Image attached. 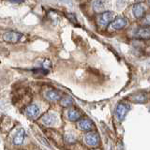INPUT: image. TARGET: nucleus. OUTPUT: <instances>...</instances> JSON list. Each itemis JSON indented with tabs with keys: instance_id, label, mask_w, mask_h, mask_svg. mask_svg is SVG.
Here are the masks:
<instances>
[{
	"instance_id": "9b49d317",
	"label": "nucleus",
	"mask_w": 150,
	"mask_h": 150,
	"mask_svg": "<svg viewBox=\"0 0 150 150\" xmlns=\"http://www.w3.org/2000/svg\"><path fill=\"white\" fill-rule=\"evenodd\" d=\"M25 115L29 117H35L39 115L40 112V109H39V106L36 105V104H30L29 106H27L25 108Z\"/></svg>"
},
{
	"instance_id": "0eeeda50",
	"label": "nucleus",
	"mask_w": 150,
	"mask_h": 150,
	"mask_svg": "<svg viewBox=\"0 0 150 150\" xmlns=\"http://www.w3.org/2000/svg\"><path fill=\"white\" fill-rule=\"evenodd\" d=\"M25 129H19L15 134H14L13 138H12V143L13 144L15 145H21L23 141H25Z\"/></svg>"
},
{
	"instance_id": "5701e85b",
	"label": "nucleus",
	"mask_w": 150,
	"mask_h": 150,
	"mask_svg": "<svg viewBox=\"0 0 150 150\" xmlns=\"http://www.w3.org/2000/svg\"><path fill=\"white\" fill-rule=\"evenodd\" d=\"M148 4H149V6H150V0H148Z\"/></svg>"
},
{
	"instance_id": "39448f33",
	"label": "nucleus",
	"mask_w": 150,
	"mask_h": 150,
	"mask_svg": "<svg viewBox=\"0 0 150 150\" xmlns=\"http://www.w3.org/2000/svg\"><path fill=\"white\" fill-rule=\"evenodd\" d=\"M134 37L138 39L147 40L150 39V28L146 26H141L134 32Z\"/></svg>"
},
{
	"instance_id": "412c9836",
	"label": "nucleus",
	"mask_w": 150,
	"mask_h": 150,
	"mask_svg": "<svg viewBox=\"0 0 150 150\" xmlns=\"http://www.w3.org/2000/svg\"><path fill=\"white\" fill-rule=\"evenodd\" d=\"M47 67H51V62L49 60H45L43 62V68L47 69Z\"/></svg>"
},
{
	"instance_id": "ddd939ff",
	"label": "nucleus",
	"mask_w": 150,
	"mask_h": 150,
	"mask_svg": "<svg viewBox=\"0 0 150 150\" xmlns=\"http://www.w3.org/2000/svg\"><path fill=\"white\" fill-rule=\"evenodd\" d=\"M68 117L71 121H77L81 118V112L76 109H70L68 112Z\"/></svg>"
},
{
	"instance_id": "aec40b11",
	"label": "nucleus",
	"mask_w": 150,
	"mask_h": 150,
	"mask_svg": "<svg viewBox=\"0 0 150 150\" xmlns=\"http://www.w3.org/2000/svg\"><path fill=\"white\" fill-rule=\"evenodd\" d=\"M75 140H76V139H75V137L73 135H69V134L67 135V141L69 143H73Z\"/></svg>"
},
{
	"instance_id": "f257e3e1",
	"label": "nucleus",
	"mask_w": 150,
	"mask_h": 150,
	"mask_svg": "<svg viewBox=\"0 0 150 150\" xmlns=\"http://www.w3.org/2000/svg\"><path fill=\"white\" fill-rule=\"evenodd\" d=\"M129 111V105L125 102H120L115 108V115L119 121L124 120L128 112Z\"/></svg>"
},
{
	"instance_id": "1a4fd4ad",
	"label": "nucleus",
	"mask_w": 150,
	"mask_h": 150,
	"mask_svg": "<svg viewBox=\"0 0 150 150\" xmlns=\"http://www.w3.org/2000/svg\"><path fill=\"white\" fill-rule=\"evenodd\" d=\"M78 128L83 131H91L94 129V125L91 120H89L87 118H83L79 120Z\"/></svg>"
},
{
	"instance_id": "6e6552de",
	"label": "nucleus",
	"mask_w": 150,
	"mask_h": 150,
	"mask_svg": "<svg viewBox=\"0 0 150 150\" xmlns=\"http://www.w3.org/2000/svg\"><path fill=\"white\" fill-rule=\"evenodd\" d=\"M56 121H57V117L54 114H46L40 117L41 124L45 126H53L54 124H55Z\"/></svg>"
},
{
	"instance_id": "f03ea898",
	"label": "nucleus",
	"mask_w": 150,
	"mask_h": 150,
	"mask_svg": "<svg viewBox=\"0 0 150 150\" xmlns=\"http://www.w3.org/2000/svg\"><path fill=\"white\" fill-rule=\"evenodd\" d=\"M23 38V34L15 31H8L4 33L3 40L7 42H11V43H16Z\"/></svg>"
},
{
	"instance_id": "f8f14e48",
	"label": "nucleus",
	"mask_w": 150,
	"mask_h": 150,
	"mask_svg": "<svg viewBox=\"0 0 150 150\" xmlns=\"http://www.w3.org/2000/svg\"><path fill=\"white\" fill-rule=\"evenodd\" d=\"M45 97L48 100L51 101H55V100H61L60 98V93L56 90H49L47 91L45 94Z\"/></svg>"
},
{
	"instance_id": "20e7f679",
	"label": "nucleus",
	"mask_w": 150,
	"mask_h": 150,
	"mask_svg": "<svg viewBox=\"0 0 150 150\" xmlns=\"http://www.w3.org/2000/svg\"><path fill=\"white\" fill-rule=\"evenodd\" d=\"M84 141L87 145L89 146H97L100 143V137H98V133L94 132V131H89V132L86 135Z\"/></svg>"
},
{
	"instance_id": "f3484780",
	"label": "nucleus",
	"mask_w": 150,
	"mask_h": 150,
	"mask_svg": "<svg viewBox=\"0 0 150 150\" xmlns=\"http://www.w3.org/2000/svg\"><path fill=\"white\" fill-rule=\"evenodd\" d=\"M33 72L36 73V74L46 75V74H48L49 70H48V69H45V68H39V69H33Z\"/></svg>"
},
{
	"instance_id": "4468645a",
	"label": "nucleus",
	"mask_w": 150,
	"mask_h": 150,
	"mask_svg": "<svg viewBox=\"0 0 150 150\" xmlns=\"http://www.w3.org/2000/svg\"><path fill=\"white\" fill-rule=\"evenodd\" d=\"M132 100L134 102L143 103V102H145L147 100V96L145 95L144 93H138V94H136V95L133 96Z\"/></svg>"
},
{
	"instance_id": "7ed1b4c3",
	"label": "nucleus",
	"mask_w": 150,
	"mask_h": 150,
	"mask_svg": "<svg viewBox=\"0 0 150 150\" xmlns=\"http://www.w3.org/2000/svg\"><path fill=\"white\" fill-rule=\"evenodd\" d=\"M112 19H114V12L112 11H104L100 14V18H98V23L103 27H107L112 23Z\"/></svg>"
},
{
	"instance_id": "a211bd4d",
	"label": "nucleus",
	"mask_w": 150,
	"mask_h": 150,
	"mask_svg": "<svg viewBox=\"0 0 150 150\" xmlns=\"http://www.w3.org/2000/svg\"><path fill=\"white\" fill-rule=\"evenodd\" d=\"M143 25L144 26H146V27L150 25V15H146L143 18Z\"/></svg>"
},
{
	"instance_id": "2eb2a0df",
	"label": "nucleus",
	"mask_w": 150,
	"mask_h": 150,
	"mask_svg": "<svg viewBox=\"0 0 150 150\" xmlns=\"http://www.w3.org/2000/svg\"><path fill=\"white\" fill-rule=\"evenodd\" d=\"M93 8L94 11H97V12H100L103 9V7H104V3H103L102 0H94L93 1Z\"/></svg>"
},
{
	"instance_id": "423d86ee",
	"label": "nucleus",
	"mask_w": 150,
	"mask_h": 150,
	"mask_svg": "<svg viewBox=\"0 0 150 150\" xmlns=\"http://www.w3.org/2000/svg\"><path fill=\"white\" fill-rule=\"evenodd\" d=\"M129 20L125 17H117L115 19V21H112V28L115 30H120L128 25Z\"/></svg>"
},
{
	"instance_id": "4be33fe9",
	"label": "nucleus",
	"mask_w": 150,
	"mask_h": 150,
	"mask_svg": "<svg viewBox=\"0 0 150 150\" xmlns=\"http://www.w3.org/2000/svg\"><path fill=\"white\" fill-rule=\"evenodd\" d=\"M11 3H15V4H19V3H23V0H8Z\"/></svg>"
},
{
	"instance_id": "b1692460",
	"label": "nucleus",
	"mask_w": 150,
	"mask_h": 150,
	"mask_svg": "<svg viewBox=\"0 0 150 150\" xmlns=\"http://www.w3.org/2000/svg\"><path fill=\"white\" fill-rule=\"evenodd\" d=\"M95 150H98V149H95Z\"/></svg>"
},
{
	"instance_id": "6ab92c4d",
	"label": "nucleus",
	"mask_w": 150,
	"mask_h": 150,
	"mask_svg": "<svg viewBox=\"0 0 150 150\" xmlns=\"http://www.w3.org/2000/svg\"><path fill=\"white\" fill-rule=\"evenodd\" d=\"M67 17H68L73 23H77L76 17H75L74 14H72V13H68V14H67Z\"/></svg>"
},
{
	"instance_id": "dca6fc26",
	"label": "nucleus",
	"mask_w": 150,
	"mask_h": 150,
	"mask_svg": "<svg viewBox=\"0 0 150 150\" xmlns=\"http://www.w3.org/2000/svg\"><path fill=\"white\" fill-rule=\"evenodd\" d=\"M73 100L69 96H65L60 100V104L63 107H69L70 105H72Z\"/></svg>"
},
{
	"instance_id": "9d476101",
	"label": "nucleus",
	"mask_w": 150,
	"mask_h": 150,
	"mask_svg": "<svg viewBox=\"0 0 150 150\" xmlns=\"http://www.w3.org/2000/svg\"><path fill=\"white\" fill-rule=\"evenodd\" d=\"M132 12L136 18H144L145 16V8L142 3H136L132 8Z\"/></svg>"
}]
</instances>
